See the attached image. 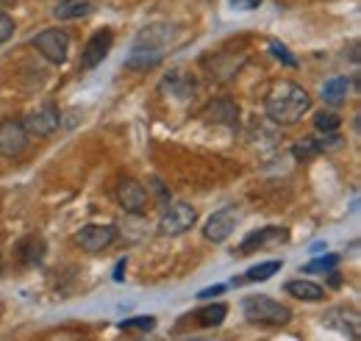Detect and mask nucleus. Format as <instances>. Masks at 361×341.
<instances>
[{"label":"nucleus","mask_w":361,"mask_h":341,"mask_svg":"<svg viewBox=\"0 0 361 341\" xmlns=\"http://www.w3.org/2000/svg\"><path fill=\"white\" fill-rule=\"evenodd\" d=\"M312 108V94L295 81H281L272 86L264 100V114L275 125H295Z\"/></svg>","instance_id":"nucleus-1"},{"label":"nucleus","mask_w":361,"mask_h":341,"mask_svg":"<svg viewBox=\"0 0 361 341\" xmlns=\"http://www.w3.org/2000/svg\"><path fill=\"white\" fill-rule=\"evenodd\" d=\"M242 314L250 325H264V328H283L292 319L289 305L264 297V294H250L242 299Z\"/></svg>","instance_id":"nucleus-2"},{"label":"nucleus","mask_w":361,"mask_h":341,"mask_svg":"<svg viewBox=\"0 0 361 341\" xmlns=\"http://www.w3.org/2000/svg\"><path fill=\"white\" fill-rule=\"evenodd\" d=\"M289 242V230L281 228V225H264L253 233H247L239 244V250H233V256H250L256 250H272V247H281Z\"/></svg>","instance_id":"nucleus-3"},{"label":"nucleus","mask_w":361,"mask_h":341,"mask_svg":"<svg viewBox=\"0 0 361 341\" xmlns=\"http://www.w3.org/2000/svg\"><path fill=\"white\" fill-rule=\"evenodd\" d=\"M31 44L45 56L50 64H64L67 61V56H70V37H67V31H61V28H47V31H39Z\"/></svg>","instance_id":"nucleus-4"},{"label":"nucleus","mask_w":361,"mask_h":341,"mask_svg":"<svg viewBox=\"0 0 361 341\" xmlns=\"http://www.w3.org/2000/svg\"><path fill=\"white\" fill-rule=\"evenodd\" d=\"M197 222V211L189 203H173L170 209H164L159 219V233L161 236H180L186 233L192 225Z\"/></svg>","instance_id":"nucleus-5"},{"label":"nucleus","mask_w":361,"mask_h":341,"mask_svg":"<svg viewBox=\"0 0 361 341\" xmlns=\"http://www.w3.org/2000/svg\"><path fill=\"white\" fill-rule=\"evenodd\" d=\"M28 130L23 128V120H0V156L17 159L28 150Z\"/></svg>","instance_id":"nucleus-6"},{"label":"nucleus","mask_w":361,"mask_h":341,"mask_svg":"<svg viewBox=\"0 0 361 341\" xmlns=\"http://www.w3.org/2000/svg\"><path fill=\"white\" fill-rule=\"evenodd\" d=\"M117 239V228L114 225H84L75 233V244L87 253H103L106 247H111Z\"/></svg>","instance_id":"nucleus-7"},{"label":"nucleus","mask_w":361,"mask_h":341,"mask_svg":"<svg viewBox=\"0 0 361 341\" xmlns=\"http://www.w3.org/2000/svg\"><path fill=\"white\" fill-rule=\"evenodd\" d=\"M236 219H239V213H236L233 206H226V209L214 211L206 219V225H203V239L212 242V244H223L228 236L233 233Z\"/></svg>","instance_id":"nucleus-8"},{"label":"nucleus","mask_w":361,"mask_h":341,"mask_svg":"<svg viewBox=\"0 0 361 341\" xmlns=\"http://www.w3.org/2000/svg\"><path fill=\"white\" fill-rule=\"evenodd\" d=\"M147 203H150V194H147V189L134 180V178H126V180H120V186H117V206L123 209L126 213H142L147 209Z\"/></svg>","instance_id":"nucleus-9"},{"label":"nucleus","mask_w":361,"mask_h":341,"mask_svg":"<svg viewBox=\"0 0 361 341\" xmlns=\"http://www.w3.org/2000/svg\"><path fill=\"white\" fill-rule=\"evenodd\" d=\"M59 125H61V111H59V106H53V103H47L42 108L31 111V114L23 120V128L28 130V136H50Z\"/></svg>","instance_id":"nucleus-10"},{"label":"nucleus","mask_w":361,"mask_h":341,"mask_svg":"<svg viewBox=\"0 0 361 341\" xmlns=\"http://www.w3.org/2000/svg\"><path fill=\"white\" fill-rule=\"evenodd\" d=\"M111 44H114V34H111L109 28L92 34V39L84 44V50H81V61H78L81 70H94L97 64H103V58L109 56Z\"/></svg>","instance_id":"nucleus-11"},{"label":"nucleus","mask_w":361,"mask_h":341,"mask_svg":"<svg viewBox=\"0 0 361 341\" xmlns=\"http://www.w3.org/2000/svg\"><path fill=\"white\" fill-rule=\"evenodd\" d=\"M161 58H164V53H161L159 44L136 42L134 47H131V53L126 56V67H128V70H136V73H142V70H150V67L161 64Z\"/></svg>","instance_id":"nucleus-12"},{"label":"nucleus","mask_w":361,"mask_h":341,"mask_svg":"<svg viewBox=\"0 0 361 341\" xmlns=\"http://www.w3.org/2000/svg\"><path fill=\"white\" fill-rule=\"evenodd\" d=\"M206 120L212 123H220V125H228V128H236L239 125V106L228 97H220V100H212L206 106Z\"/></svg>","instance_id":"nucleus-13"},{"label":"nucleus","mask_w":361,"mask_h":341,"mask_svg":"<svg viewBox=\"0 0 361 341\" xmlns=\"http://www.w3.org/2000/svg\"><path fill=\"white\" fill-rule=\"evenodd\" d=\"M45 258V239L42 236H25L17 244V261L25 266H37Z\"/></svg>","instance_id":"nucleus-14"},{"label":"nucleus","mask_w":361,"mask_h":341,"mask_svg":"<svg viewBox=\"0 0 361 341\" xmlns=\"http://www.w3.org/2000/svg\"><path fill=\"white\" fill-rule=\"evenodd\" d=\"M92 8L94 6L90 0H59L53 6V17L56 20H81V17L92 14Z\"/></svg>","instance_id":"nucleus-15"},{"label":"nucleus","mask_w":361,"mask_h":341,"mask_svg":"<svg viewBox=\"0 0 361 341\" xmlns=\"http://www.w3.org/2000/svg\"><path fill=\"white\" fill-rule=\"evenodd\" d=\"M292 297L298 299H306V302H319V299H325V289L314 283V280H289L286 286H283Z\"/></svg>","instance_id":"nucleus-16"},{"label":"nucleus","mask_w":361,"mask_h":341,"mask_svg":"<svg viewBox=\"0 0 361 341\" xmlns=\"http://www.w3.org/2000/svg\"><path fill=\"white\" fill-rule=\"evenodd\" d=\"M226 314H228L226 302H212V305L195 311V322H197L200 328H217V325L226 322Z\"/></svg>","instance_id":"nucleus-17"},{"label":"nucleus","mask_w":361,"mask_h":341,"mask_svg":"<svg viewBox=\"0 0 361 341\" xmlns=\"http://www.w3.org/2000/svg\"><path fill=\"white\" fill-rule=\"evenodd\" d=\"M348 92H350V81L348 78H331L322 86V100L328 106H342L348 100Z\"/></svg>","instance_id":"nucleus-18"},{"label":"nucleus","mask_w":361,"mask_h":341,"mask_svg":"<svg viewBox=\"0 0 361 341\" xmlns=\"http://www.w3.org/2000/svg\"><path fill=\"white\" fill-rule=\"evenodd\" d=\"M281 266H283V261H264V264H259V266H250V272H247L245 278L233 280V283H256V280L262 283V280H270Z\"/></svg>","instance_id":"nucleus-19"},{"label":"nucleus","mask_w":361,"mask_h":341,"mask_svg":"<svg viewBox=\"0 0 361 341\" xmlns=\"http://www.w3.org/2000/svg\"><path fill=\"white\" fill-rule=\"evenodd\" d=\"M161 89H170L176 97L186 100V97H192V94H195V81H192V78H183L180 73H173V75L161 84Z\"/></svg>","instance_id":"nucleus-20"},{"label":"nucleus","mask_w":361,"mask_h":341,"mask_svg":"<svg viewBox=\"0 0 361 341\" xmlns=\"http://www.w3.org/2000/svg\"><path fill=\"white\" fill-rule=\"evenodd\" d=\"M339 261H342V258L336 256V253H325L322 258H314V261H309V264L303 266V272H309V275H314V272H322V275H328V272H334V269L339 266Z\"/></svg>","instance_id":"nucleus-21"},{"label":"nucleus","mask_w":361,"mask_h":341,"mask_svg":"<svg viewBox=\"0 0 361 341\" xmlns=\"http://www.w3.org/2000/svg\"><path fill=\"white\" fill-rule=\"evenodd\" d=\"M339 125H342V117L334 114V111H319V114H314V128L322 130V133H336Z\"/></svg>","instance_id":"nucleus-22"},{"label":"nucleus","mask_w":361,"mask_h":341,"mask_svg":"<svg viewBox=\"0 0 361 341\" xmlns=\"http://www.w3.org/2000/svg\"><path fill=\"white\" fill-rule=\"evenodd\" d=\"M156 328V319L153 316H134V319H123L120 322V330H153Z\"/></svg>","instance_id":"nucleus-23"},{"label":"nucleus","mask_w":361,"mask_h":341,"mask_svg":"<svg viewBox=\"0 0 361 341\" xmlns=\"http://www.w3.org/2000/svg\"><path fill=\"white\" fill-rule=\"evenodd\" d=\"M270 53L278 58V61H281V64H286V67H292V70L298 67V58H295V56L286 50V44H281L278 39H272V42H270Z\"/></svg>","instance_id":"nucleus-24"},{"label":"nucleus","mask_w":361,"mask_h":341,"mask_svg":"<svg viewBox=\"0 0 361 341\" xmlns=\"http://www.w3.org/2000/svg\"><path fill=\"white\" fill-rule=\"evenodd\" d=\"M150 186H153V192H156L159 206H161V209H170V192H167V186H164L159 178H150Z\"/></svg>","instance_id":"nucleus-25"},{"label":"nucleus","mask_w":361,"mask_h":341,"mask_svg":"<svg viewBox=\"0 0 361 341\" xmlns=\"http://www.w3.org/2000/svg\"><path fill=\"white\" fill-rule=\"evenodd\" d=\"M14 37V20L8 14H0V44Z\"/></svg>","instance_id":"nucleus-26"},{"label":"nucleus","mask_w":361,"mask_h":341,"mask_svg":"<svg viewBox=\"0 0 361 341\" xmlns=\"http://www.w3.org/2000/svg\"><path fill=\"white\" fill-rule=\"evenodd\" d=\"M228 286L223 283H217V286H209V289H203V292H197V297L200 299H212V297H220V294H226Z\"/></svg>","instance_id":"nucleus-27"},{"label":"nucleus","mask_w":361,"mask_h":341,"mask_svg":"<svg viewBox=\"0 0 361 341\" xmlns=\"http://www.w3.org/2000/svg\"><path fill=\"white\" fill-rule=\"evenodd\" d=\"M233 3V8H259L262 6V0H231Z\"/></svg>","instance_id":"nucleus-28"},{"label":"nucleus","mask_w":361,"mask_h":341,"mask_svg":"<svg viewBox=\"0 0 361 341\" xmlns=\"http://www.w3.org/2000/svg\"><path fill=\"white\" fill-rule=\"evenodd\" d=\"M325 247H328V244H325V242H314V244H312V247H309V253H325Z\"/></svg>","instance_id":"nucleus-29"},{"label":"nucleus","mask_w":361,"mask_h":341,"mask_svg":"<svg viewBox=\"0 0 361 341\" xmlns=\"http://www.w3.org/2000/svg\"><path fill=\"white\" fill-rule=\"evenodd\" d=\"M123 269H126V261H120V264H117V272H114V280H117V283L123 280Z\"/></svg>","instance_id":"nucleus-30"},{"label":"nucleus","mask_w":361,"mask_h":341,"mask_svg":"<svg viewBox=\"0 0 361 341\" xmlns=\"http://www.w3.org/2000/svg\"><path fill=\"white\" fill-rule=\"evenodd\" d=\"M183 341H214V339H197V336H192V339H183Z\"/></svg>","instance_id":"nucleus-31"}]
</instances>
